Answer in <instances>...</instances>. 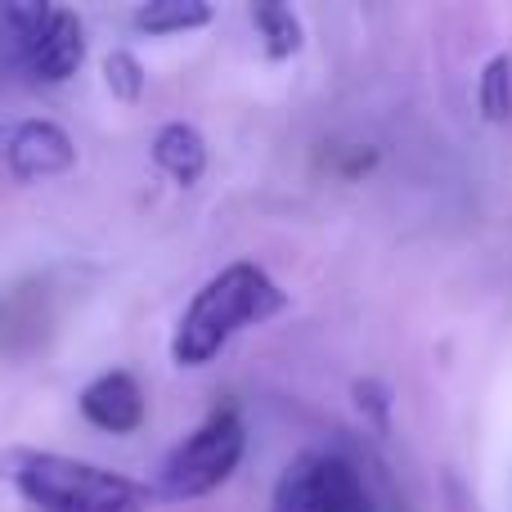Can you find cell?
<instances>
[{
  "mask_svg": "<svg viewBox=\"0 0 512 512\" xmlns=\"http://www.w3.org/2000/svg\"><path fill=\"white\" fill-rule=\"evenodd\" d=\"M274 310H283V292L274 288V279L261 265H252V261L225 265L185 306L176 333H171V360L180 369H203L243 328L265 324Z\"/></svg>",
  "mask_w": 512,
  "mask_h": 512,
  "instance_id": "cell-1",
  "label": "cell"
},
{
  "mask_svg": "<svg viewBox=\"0 0 512 512\" xmlns=\"http://www.w3.org/2000/svg\"><path fill=\"white\" fill-rule=\"evenodd\" d=\"M18 499L32 512H149L153 490L68 454H18L9 468Z\"/></svg>",
  "mask_w": 512,
  "mask_h": 512,
  "instance_id": "cell-2",
  "label": "cell"
},
{
  "mask_svg": "<svg viewBox=\"0 0 512 512\" xmlns=\"http://www.w3.org/2000/svg\"><path fill=\"white\" fill-rule=\"evenodd\" d=\"M248 450V427L234 409H216L207 414L176 450L162 463V495L167 499H203L212 490H221L234 477V468L243 463Z\"/></svg>",
  "mask_w": 512,
  "mask_h": 512,
  "instance_id": "cell-3",
  "label": "cell"
},
{
  "mask_svg": "<svg viewBox=\"0 0 512 512\" xmlns=\"http://www.w3.org/2000/svg\"><path fill=\"white\" fill-rule=\"evenodd\" d=\"M270 512H373V504L351 459L333 450H306L283 468Z\"/></svg>",
  "mask_w": 512,
  "mask_h": 512,
  "instance_id": "cell-4",
  "label": "cell"
},
{
  "mask_svg": "<svg viewBox=\"0 0 512 512\" xmlns=\"http://www.w3.org/2000/svg\"><path fill=\"white\" fill-rule=\"evenodd\" d=\"M5 18L36 81H68L86 63V27L72 9L36 0V5H9Z\"/></svg>",
  "mask_w": 512,
  "mask_h": 512,
  "instance_id": "cell-5",
  "label": "cell"
},
{
  "mask_svg": "<svg viewBox=\"0 0 512 512\" xmlns=\"http://www.w3.org/2000/svg\"><path fill=\"white\" fill-rule=\"evenodd\" d=\"M72 162H77V149H72L68 131H63L59 122L32 117V122H18L14 131L5 135V167L14 171L18 180L63 176Z\"/></svg>",
  "mask_w": 512,
  "mask_h": 512,
  "instance_id": "cell-6",
  "label": "cell"
},
{
  "mask_svg": "<svg viewBox=\"0 0 512 512\" xmlns=\"http://www.w3.org/2000/svg\"><path fill=\"white\" fill-rule=\"evenodd\" d=\"M144 391L131 373L113 369V373H99L86 391H81V418L95 423L99 432H113V436H126L144 423Z\"/></svg>",
  "mask_w": 512,
  "mask_h": 512,
  "instance_id": "cell-7",
  "label": "cell"
},
{
  "mask_svg": "<svg viewBox=\"0 0 512 512\" xmlns=\"http://www.w3.org/2000/svg\"><path fill=\"white\" fill-rule=\"evenodd\" d=\"M153 162L167 171L176 185H194L207 171V140L198 126L189 122H167L153 135Z\"/></svg>",
  "mask_w": 512,
  "mask_h": 512,
  "instance_id": "cell-8",
  "label": "cell"
},
{
  "mask_svg": "<svg viewBox=\"0 0 512 512\" xmlns=\"http://www.w3.org/2000/svg\"><path fill=\"white\" fill-rule=\"evenodd\" d=\"M203 23H212V5L207 0H149V5L135 9V27H144L153 36H180Z\"/></svg>",
  "mask_w": 512,
  "mask_h": 512,
  "instance_id": "cell-9",
  "label": "cell"
},
{
  "mask_svg": "<svg viewBox=\"0 0 512 512\" xmlns=\"http://www.w3.org/2000/svg\"><path fill=\"white\" fill-rule=\"evenodd\" d=\"M252 23H256V32H261V45L270 59H292V54L301 50V41H306L297 9H288V5H256Z\"/></svg>",
  "mask_w": 512,
  "mask_h": 512,
  "instance_id": "cell-10",
  "label": "cell"
},
{
  "mask_svg": "<svg viewBox=\"0 0 512 512\" xmlns=\"http://www.w3.org/2000/svg\"><path fill=\"white\" fill-rule=\"evenodd\" d=\"M477 104L486 122H508L512 117V54H495L486 63L477 86Z\"/></svg>",
  "mask_w": 512,
  "mask_h": 512,
  "instance_id": "cell-11",
  "label": "cell"
},
{
  "mask_svg": "<svg viewBox=\"0 0 512 512\" xmlns=\"http://www.w3.org/2000/svg\"><path fill=\"white\" fill-rule=\"evenodd\" d=\"M104 81H108V90H113L122 104H135V99L144 95V68H140V59H135L131 50H113L104 59Z\"/></svg>",
  "mask_w": 512,
  "mask_h": 512,
  "instance_id": "cell-12",
  "label": "cell"
}]
</instances>
